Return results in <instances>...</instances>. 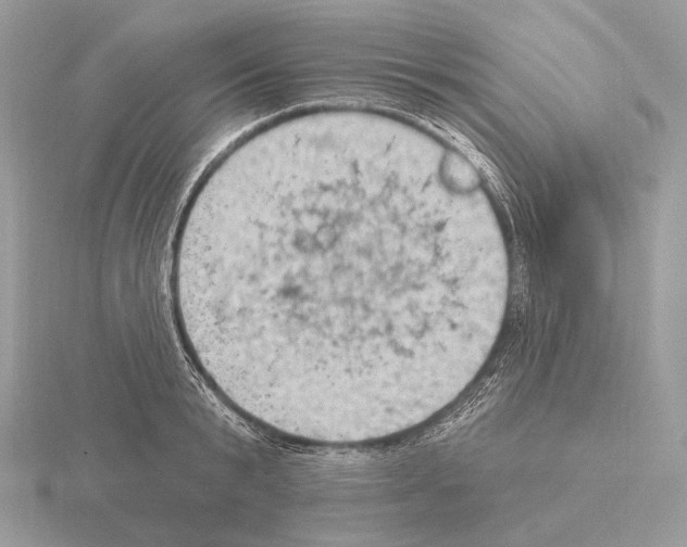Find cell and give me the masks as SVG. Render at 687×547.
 <instances>
[{"mask_svg":"<svg viewBox=\"0 0 687 547\" xmlns=\"http://www.w3.org/2000/svg\"><path fill=\"white\" fill-rule=\"evenodd\" d=\"M174 308L204 379L289 437L351 444L433 417L507 310L505 242L427 139L321 117L207 175L177 234Z\"/></svg>","mask_w":687,"mask_h":547,"instance_id":"1","label":"cell"}]
</instances>
